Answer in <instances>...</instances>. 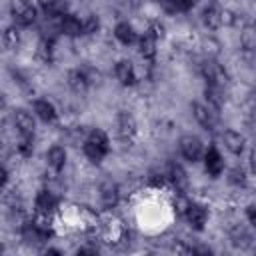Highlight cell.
<instances>
[{"label":"cell","mask_w":256,"mask_h":256,"mask_svg":"<svg viewBox=\"0 0 256 256\" xmlns=\"http://www.w3.org/2000/svg\"><path fill=\"white\" fill-rule=\"evenodd\" d=\"M10 10H12L14 20H16L20 26H28V24H32L34 18H36V10H34L26 0H12Z\"/></svg>","instance_id":"1"},{"label":"cell","mask_w":256,"mask_h":256,"mask_svg":"<svg viewBox=\"0 0 256 256\" xmlns=\"http://www.w3.org/2000/svg\"><path fill=\"white\" fill-rule=\"evenodd\" d=\"M180 150H182V154H184L188 160L196 162V160L202 156V142H200L196 136H184V138L180 140Z\"/></svg>","instance_id":"2"},{"label":"cell","mask_w":256,"mask_h":256,"mask_svg":"<svg viewBox=\"0 0 256 256\" xmlns=\"http://www.w3.org/2000/svg\"><path fill=\"white\" fill-rule=\"evenodd\" d=\"M202 72H204V76L208 78L210 84L222 86V84L226 82V72H224V68H222L220 64H216V62H212V60H208V62L204 64Z\"/></svg>","instance_id":"3"},{"label":"cell","mask_w":256,"mask_h":256,"mask_svg":"<svg viewBox=\"0 0 256 256\" xmlns=\"http://www.w3.org/2000/svg\"><path fill=\"white\" fill-rule=\"evenodd\" d=\"M22 236H24L26 242H30V244H38V242L48 240L50 232L44 230V228H40L38 224H26V226L22 228Z\"/></svg>","instance_id":"4"},{"label":"cell","mask_w":256,"mask_h":256,"mask_svg":"<svg viewBox=\"0 0 256 256\" xmlns=\"http://www.w3.org/2000/svg\"><path fill=\"white\" fill-rule=\"evenodd\" d=\"M118 134L124 140H130L136 134V122L128 112H120L118 114Z\"/></svg>","instance_id":"5"},{"label":"cell","mask_w":256,"mask_h":256,"mask_svg":"<svg viewBox=\"0 0 256 256\" xmlns=\"http://www.w3.org/2000/svg\"><path fill=\"white\" fill-rule=\"evenodd\" d=\"M192 110H194L196 120H198L204 128H210V130H212V128L216 126V116H214V112H212L210 108H206V106H202V104H194Z\"/></svg>","instance_id":"6"},{"label":"cell","mask_w":256,"mask_h":256,"mask_svg":"<svg viewBox=\"0 0 256 256\" xmlns=\"http://www.w3.org/2000/svg\"><path fill=\"white\" fill-rule=\"evenodd\" d=\"M204 162H206V170H208L212 176H218V174L222 172V168H224L222 156L218 154V150H216V148H210V150L206 152Z\"/></svg>","instance_id":"7"},{"label":"cell","mask_w":256,"mask_h":256,"mask_svg":"<svg viewBox=\"0 0 256 256\" xmlns=\"http://www.w3.org/2000/svg\"><path fill=\"white\" fill-rule=\"evenodd\" d=\"M186 216H188V220H190V224H192L194 228H202L204 222H206V218H208V212H206V208L200 206V204H190Z\"/></svg>","instance_id":"8"},{"label":"cell","mask_w":256,"mask_h":256,"mask_svg":"<svg viewBox=\"0 0 256 256\" xmlns=\"http://www.w3.org/2000/svg\"><path fill=\"white\" fill-rule=\"evenodd\" d=\"M116 76H118V80L124 84V86H128V84H134V68H132V64L128 62V60H120L118 64H116Z\"/></svg>","instance_id":"9"},{"label":"cell","mask_w":256,"mask_h":256,"mask_svg":"<svg viewBox=\"0 0 256 256\" xmlns=\"http://www.w3.org/2000/svg\"><path fill=\"white\" fill-rule=\"evenodd\" d=\"M222 138H224V144H226V148L230 152H234V154H240L242 152V148H244V136H240L234 130H226Z\"/></svg>","instance_id":"10"},{"label":"cell","mask_w":256,"mask_h":256,"mask_svg":"<svg viewBox=\"0 0 256 256\" xmlns=\"http://www.w3.org/2000/svg\"><path fill=\"white\" fill-rule=\"evenodd\" d=\"M14 122H16V128L20 130V134H32L34 132V120L28 112L24 110H18L14 114Z\"/></svg>","instance_id":"11"},{"label":"cell","mask_w":256,"mask_h":256,"mask_svg":"<svg viewBox=\"0 0 256 256\" xmlns=\"http://www.w3.org/2000/svg\"><path fill=\"white\" fill-rule=\"evenodd\" d=\"M100 198H102L104 206L112 208V206L118 202V188H116V184H112V182H104V184L100 186Z\"/></svg>","instance_id":"12"},{"label":"cell","mask_w":256,"mask_h":256,"mask_svg":"<svg viewBox=\"0 0 256 256\" xmlns=\"http://www.w3.org/2000/svg\"><path fill=\"white\" fill-rule=\"evenodd\" d=\"M140 54L144 58H152L156 54V36L150 30L144 32V36L140 38Z\"/></svg>","instance_id":"13"},{"label":"cell","mask_w":256,"mask_h":256,"mask_svg":"<svg viewBox=\"0 0 256 256\" xmlns=\"http://www.w3.org/2000/svg\"><path fill=\"white\" fill-rule=\"evenodd\" d=\"M68 84H70V88L74 92H84L88 88V78H86L84 72L72 70V72H68Z\"/></svg>","instance_id":"14"},{"label":"cell","mask_w":256,"mask_h":256,"mask_svg":"<svg viewBox=\"0 0 256 256\" xmlns=\"http://www.w3.org/2000/svg\"><path fill=\"white\" fill-rule=\"evenodd\" d=\"M34 112H36L44 122H52V120L56 118V110H54V106H52L48 100H36Z\"/></svg>","instance_id":"15"},{"label":"cell","mask_w":256,"mask_h":256,"mask_svg":"<svg viewBox=\"0 0 256 256\" xmlns=\"http://www.w3.org/2000/svg\"><path fill=\"white\" fill-rule=\"evenodd\" d=\"M54 206H56V200H54L52 192H40L36 196V208L40 214H50L54 210Z\"/></svg>","instance_id":"16"},{"label":"cell","mask_w":256,"mask_h":256,"mask_svg":"<svg viewBox=\"0 0 256 256\" xmlns=\"http://www.w3.org/2000/svg\"><path fill=\"white\" fill-rule=\"evenodd\" d=\"M60 30H62L66 36H78V34H82V24H80L78 18H74V16H66V18H62Z\"/></svg>","instance_id":"17"},{"label":"cell","mask_w":256,"mask_h":256,"mask_svg":"<svg viewBox=\"0 0 256 256\" xmlns=\"http://www.w3.org/2000/svg\"><path fill=\"white\" fill-rule=\"evenodd\" d=\"M204 94H206V100L214 106V108H220L222 106V102H224V96H222V86H216V84H208L206 86V90H204Z\"/></svg>","instance_id":"18"},{"label":"cell","mask_w":256,"mask_h":256,"mask_svg":"<svg viewBox=\"0 0 256 256\" xmlns=\"http://www.w3.org/2000/svg\"><path fill=\"white\" fill-rule=\"evenodd\" d=\"M64 162H66V152H64V148H62V146L50 148V152H48V164H50L54 170H60V168L64 166Z\"/></svg>","instance_id":"19"},{"label":"cell","mask_w":256,"mask_h":256,"mask_svg":"<svg viewBox=\"0 0 256 256\" xmlns=\"http://www.w3.org/2000/svg\"><path fill=\"white\" fill-rule=\"evenodd\" d=\"M116 38H118L120 42H124V44H132V42L136 40V34H134V30H132L130 24L122 22V24L116 26Z\"/></svg>","instance_id":"20"},{"label":"cell","mask_w":256,"mask_h":256,"mask_svg":"<svg viewBox=\"0 0 256 256\" xmlns=\"http://www.w3.org/2000/svg\"><path fill=\"white\" fill-rule=\"evenodd\" d=\"M84 154L92 160V162H100L102 158H104V154H106V150L102 148V146H98V144H94V142H90V140H86V144H84Z\"/></svg>","instance_id":"21"},{"label":"cell","mask_w":256,"mask_h":256,"mask_svg":"<svg viewBox=\"0 0 256 256\" xmlns=\"http://www.w3.org/2000/svg\"><path fill=\"white\" fill-rule=\"evenodd\" d=\"M204 24L208 26V28H218L220 24H222V12L220 10H216V8H206L204 10Z\"/></svg>","instance_id":"22"},{"label":"cell","mask_w":256,"mask_h":256,"mask_svg":"<svg viewBox=\"0 0 256 256\" xmlns=\"http://www.w3.org/2000/svg\"><path fill=\"white\" fill-rule=\"evenodd\" d=\"M18 42H20V34H18V30H16L14 26L6 28V32H4V46H6V48H16Z\"/></svg>","instance_id":"23"},{"label":"cell","mask_w":256,"mask_h":256,"mask_svg":"<svg viewBox=\"0 0 256 256\" xmlns=\"http://www.w3.org/2000/svg\"><path fill=\"white\" fill-rule=\"evenodd\" d=\"M170 174H172V180H174V184H176V188H184L186 186V172L178 166V164H174L172 168H170Z\"/></svg>","instance_id":"24"},{"label":"cell","mask_w":256,"mask_h":256,"mask_svg":"<svg viewBox=\"0 0 256 256\" xmlns=\"http://www.w3.org/2000/svg\"><path fill=\"white\" fill-rule=\"evenodd\" d=\"M38 58L44 60V62H50L52 60V42L50 40H42L38 44Z\"/></svg>","instance_id":"25"},{"label":"cell","mask_w":256,"mask_h":256,"mask_svg":"<svg viewBox=\"0 0 256 256\" xmlns=\"http://www.w3.org/2000/svg\"><path fill=\"white\" fill-rule=\"evenodd\" d=\"M88 140L94 142V144H98V146H102V148L108 152V136H106L102 130H92L90 136H88Z\"/></svg>","instance_id":"26"},{"label":"cell","mask_w":256,"mask_h":256,"mask_svg":"<svg viewBox=\"0 0 256 256\" xmlns=\"http://www.w3.org/2000/svg\"><path fill=\"white\" fill-rule=\"evenodd\" d=\"M18 150L22 156H30L32 154V134H22L20 142H18Z\"/></svg>","instance_id":"27"},{"label":"cell","mask_w":256,"mask_h":256,"mask_svg":"<svg viewBox=\"0 0 256 256\" xmlns=\"http://www.w3.org/2000/svg\"><path fill=\"white\" fill-rule=\"evenodd\" d=\"M98 28H100V22H98L96 16H88L86 22L82 24V32H84V34H94Z\"/></svg>","instance_id":"28"},{"label":"cell","mask_w":256,"mask_h":256,"mask_svg":"<svg viewBox=\"0 0 256 256\" xmlns=\"http://www.w3.org/2000/svg\"><path fill=\"white\" fill-rule=\"evenodd\" d=\"M230 182H232V184H244V182H246L244 170H242V168H234V170H230Z\"/></svg>","instance_id":"29"},{"label":"cell","mask_w":256,"mask_h":256,"mask_svg":"<svg viewBox=\"0 0 256 256\" xmlns=\"http://www.w3.org/2000/svg\"><path fill=\"white\" fill-rule=\"evenodd\" d=\"M150 32H152L156 38H162V36H164V26H162V24H158V22H152Z\"/></svg>","instance_id":"30"},{"label":"cell","mask_w":256,"mask_h":256,"mask_svg":"<svg viewBox=\"0 0 256 256\" xmlns=\"http://www.w3.org/2000/svg\"><path fill=\"white\" fill-rule=\"evenodd\" d=\"M176 208H178V212H188L190 204H188V200H186V198H178V204H176Z\"/></svg>","instance_id":"31"},{"label":"cell","mask_w":256,"mask_h":256,"mask_svg":"<svg viewBox=\"0 0 256 256\" xmlns=\"http://www.w3.org/2000/svg\"><path fill=\"white\" fill-rule=\"evenodd\" d=\"M246 212H248V220L256 226V206H248V210H246Z\"/></svg>","instance_id":"32"},{"label":"cell","mask_w":256,"mask_h":256,"mask_svg":"<svg viewBox=\"0 0 256 256\" xmlns=\"http://www.w3.org/2000/svg\"><path fill=\"white\" fill-rule=\"evenodd\" d=\"M248 110L256 112V94H250L248 96Z\"/></svg>","instance_id":"33"},{"label":"cell","mask_w":256,"mask_h":256,"mask_svg":"<svg viewBox=\"0 0 256 256\" xmlns=\"http://www.w3.org/2000/svg\"><path fill=\"white\" fill-rule=\"evenodd\" d=\"M78 254H96V250L94 248H80Z\"/></svg>","instance_id":"34"},{"label":"cell","mask_w":256,"mask_h":256,"mask_svg":"<svg viewBox=\"0 0 256 256\" xmlns=\"http://www.w3.org/2000/svg\"><path fill=\"white\" fill-rule=\"evenodd\" d=\"M250 160H252V168L256 170V146L252 148V156H250Z\"/></svg>","instance_id":"35"}]
</instances>
